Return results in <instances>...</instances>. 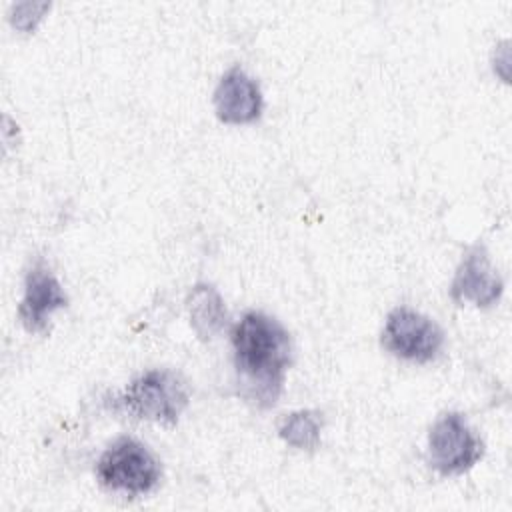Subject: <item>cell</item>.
Masks as SVG:
<instances>
[{
    "label": "cell",
    "mask_w": 512,
    "mask_h": 512,
    "mask_svg": "<svg viewBox=\"0 0 512 512\" xmlns=\"http://www.w3.org/2000/svg\"><path fill=\"white\" fill-rule=\"evenodd\" d=\"M50 6L48 4H30L28 2V12L22 14L18 8L14 12V16H10L14 28L22 30V32H30L36 28V24L42 20V14L48 10Z\"/></svg>",
    "instance_id": "8fae6325"
},
{
    "label": "cell",
    "mask_w": 512,
    "mask_h": 512,
    "mask_svg": "<svg viewBox=\"0 0 512 512\" xmlns=\"http://www.w3.org/2000/svg\"><path fill=\"white\" fill-rule=\"evenodd\" d=\"M238 394L256 408H270L282 394L292 364L288 330L272 316L250 310L230 332Z\"/></svg>",
    "instance_id": "6da1fadb"
},
{
    "label": "cell",
    "mask_w": 512,
    "mask_h": 512,
    "mask_svg": "<svg viewBox=\"0 0 512 512\" xmlns=\"http://www.w3.org/2000/svg\"><path fill=\"white\" fill-rule=\"evenodd\" d=\"M264 108V98L258 82L246 74L240 66L228 68L216 90H214V110L224 124H250L260 118Z\"/></svg>",
    "instance_id": "ba28073f"
},
{
    "label": "cell",
    "mask_w": 512,
    "mask_h": 512,
    "mask_svg": "<svg viewBox=\"0 0 512 512\" xmlns=\"http://www.w3.org/2000/svg\"><path fill=\"white\" fill-rule=\"evenodd\" d=\"M484 456V444L460 412L442 414L428 432V464L442 476L470 470Z\"/></svg>",
    "instance_id": "277c9868"
},
{
    "label": "cell",
    "mask_w": 512,
    "mask_h": 512,
    "mask_svg": "<svg viewBox=\"0 0 512 512\" xmlns=\"http://www.w3.org/2000/svg\"><path fill=\"white\" fill-rule=\"evenodd\" d=\"M68 296L62 290V284L52 274L50 266L38 258L26 272L24 278V296L18 306L20 322L28 332H46L50 316L56 310L66 308Z\"/></svg>",
    "instance_id": "52a82bcc"
},
{
    "label": "cell",
    "mask_w": 512,
    "mask_h": 512,
    "mask_svg": "<svg viewBox=\"0 0 512 512\" xmlns=\"http://www.w3.org/2000/svg\"><path fill=\"white\" fill-rule=\"evenodd\" d=\"M382 346L396 358L426 364L440 354L444 332L426 314L408 306H398L386 316Z\"/></svg>",
    "instance_id": "5b68a950"
},
{
    "label": "cell",
    "mask_w": 512,
    "mask_h": 512,
    "mask_svg": "<svg viewBox=\"0 0 512 512\" xmlns=\"http://www.w3.org/2000/svg\"><path fill=\"white\" fill-rule=\"evenodd\" d=\"M190 402L186 382L172 370H148L134 378L114 398V408L124 414L174 426Z\"/></svg>",
    "instance_id": "7a4b0ae2"
},
{
    "label": "cell",
    "mask_w": 512,
    "mask_h": 512,
    "mask_svg": "<svg viewBox=\"0 0 512 512\" xmlns=\"http://www.w3.org/2000/svg\"><path fill=\"white\" fill-rule=\"evenodd\" d=\"M322 414L316 410H294L286 414L278 426V436L292 448L316 450L322 436Z\"/></svg>",
    "instance_id": "30bf717a"
},
{
    "label": "cell",
    "mask_w": 512,
    "mask_h": 512,
    "mask_svg": "<svg viewBox=\"0 0 512 512\" xmlns=\"http://www.w3.org/2000/svg\"><path fill=\"white\" fill-rule=\"evenodd\" d=\"M96 478L112 492L138 496L152 492L160 484L162 466L146 444L122 436L98 458Z\"/></svg>",
    "instance_id": "3957f363"
},
{
    "label": "cell",
    "mask_w": 512,
    "mask_h": 512,
    "mask_svg": "<svg viewBox=\"0 0 512 512\" xmlns=\"http://www.w3.org/2000/svg\"><path fill=\"white\" fill-rule=\"evenodd\" d=\"M502 290L504 282L492 266L486 248L480 244L470 246L454 272L450 284L452 300L458 304L470 302L478 308H488L500 300Z\"/></svg>",
    "instance_id": "8992f818"
},
{
    "label": "cell",
    "mask_w": 512,
    "mask_h": 512,
    "mask_svg": "<svg viewBox=\"0 0 512 512\" xmlns=\"http://www.w3.org/2000/svg\"><path fill=\"white\" fill-rule=\"evenodd\" d=\"M188 314L194 332L202 340H212L226 326V306L218 290L210 284H196L188 294Z\"/></svg>",
    "instance_id": "9c48e42d"
}]
</instances>
